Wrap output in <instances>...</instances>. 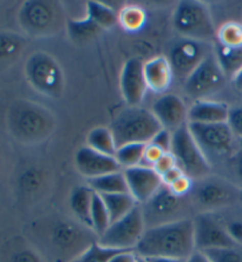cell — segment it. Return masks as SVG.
<instances>
[{"instance_id":"cell-11","label":"cell","mask_w":242,"mask_h":262,"mask_svg":"<svg viewBox=\"0 0 242 262\" xmlns=\"http://www.w3.org/2000/svg\"><path fill=\"white\" fill-rule=\"evenodd\" d=\"M170 152L174 155L178 167L183 174L193 181L201 180L212 174V165L203 155L188 125H183L172 133Z\"/></svg>"},{"instance_id":"cell-22","label":"cell","mask_w":242,"mask_h":262,"mask_svg":"<svg viewBox=\"0 0 242 262\" xmlns=\"http://www.w3.org/2000/svg\"><path fill=\"white\" fill-rule=\"evenodd\" d=\"M95 191L87 187L86 184L84 186H78L72 190L70 195V209L74 214L75 219L79 221L82 225L89 227L91 229V206L92 199H94Z\"/></svg>"},{"instance_id":"cell-13","label":"cell","mask_w":242,"mask_h":262,"mask_svg":"<svg viewBox=\"0 0 242 262\" xmlns=\"http://www.w3.org/2000/svg\"><path fill=\"white\" fill-rule=\"evenodd\" d=\"M226 78L227 77L222 71L213 50V52L209 53L196 70L186 79L184 91L188 96L200 101L221 90Z\"/></svg>"},{"instance_id":"cell-24","label":"cell","mask_w":242,"mask_h":262,"mask_svg":"<svg viewBox=\"0 0 242 262\" xmlns=\"http://www.w3.org/2000/svg\"><path fill=\"white\" fill-rule=\"evenodd\" d=\"M101 196L106 207L107 213H109L111 223L124 217L134 208L138 206L135 199L129 192H124V194H107Z\"/></svg>"},{"instance_id":"cell-20","label":"cell","mask_w":242,"mask_h":262,"mask_svg":"<svg viewBox=\"0 0 242 262\" xmlns=\"http://www.w3.org/2000/svg\"><path fill=\"white\" fill-rule=\"evenodd\" d=\"M230 107L224 102L200 99L188 109V123L216 124L227 123Z\"/></svg>"},{"instance_id":"cell-28","label":"cell","mask_w":242,"mask_h":262,"mask_svg":"<svg viewBox=\"0 0 242 262\" xmlns=\"http://www.w3.org/2000/svg\"><path fill=\"white\" fill-rule=\"evenodd\" d=\"M85 10L86 17L103 31L109 30L118 24V14L104 4L99 2H87Z\"/></svg>"},{"instance_id":"cell-1","label":"cell","mask_w":242,"mask_h":262,"mask_svg":"<svg viewBox=\"0 0 242 262\" xmlns=\"http://www.w3.org/2000/svg\"><path fill=\"white\" fill-rule=\"evenodd\" d=\"M34 249L49 262H71L97 242V235L77 220L50 217L31 226Z\"/></svg>"},{"instance_id":"cell-19","label":"cell","mask_w":242,"mask_h":262,"mask_svg":"<svg viewBox=\"0 0 242 262\" xmlns=\"http://www.w3.org/2000/svg\"><path fill=\"white\" fill-rule=\"evenodd\" d=\"M75 165L79 174L85 177V180L122 170L115 156L104 155L89 148L87 145H84L77 150Z\"/></svg>"},{"instance_id":"cell-26","label":"cell","mask_w":242,"mask_h":262,"mask_svg":"<svg viewBox=\"0 0 242 262\" xmlns=\"http://www.w3.org/2000/svg\"><path fill=\"white\" fill-rule=\"evenodd\" d=\"M214 214L224 225L232 240L242 246V204L236 203Z\"/></svg>"},{"instance_id":"cell-51","label":"cell","mask_w":242,"mask_h":262,"mask_svg":"<svg viewBox=\"0 0 242 262\" xmlns=\"http://www.w3.org/2000/svg\"><path fill=\"white\" fill-rule=\"evenodd\" d=\"M239 203L242 204V190H241V194H240V201H239Z\"/></svg>"},{"instance_id":"cell-42","label":"cell","mask_w":242,"mask_h":262,"mask_svg":"<svg viewBox=\"0 0 242 262\" xmlns=\"http://www.w3.org/2000/svg\"><path fill=\"white\" fill-rule=\"evenodd\" d=\"M193 186L194 181L186 175H182L179 180H176L175 182L170 184L168 188L174 192L175 195L184 198V196H188L190 194L191 189H193Z\"/></svg>"},{"instance_id":"cell-7","label":"cell","mask_w":242,"mask_h":262,"mask_svg":"<svg viewBox=\"0 0 242 262\" xmlns=\"http://www.w3.org/2000/svg\"><path fill=\"white\" fill-rule=\"evenodd\" d=\"M140 206L143 213L145 228L194 219L196 215L189 195L184 198L175 195L164 184L148 202Z\"/></svg>"},{"instance_id":"cell-23","label":"cell","mask_w":242,"mask_h":262,"mask_svg":"<svg viewBox=\"0 0 242 262\" xmlns=\"http://www.w3.org/2000/svg\"><path fill=\"white\" fill-rule=\"evenodd\" d=\"M85 184L87 187H90L96 194L99 195L129 192L128 184H126V180L123 170L95 177V179L85 180Z\"/></svg>"},{"instance_id":"cell-15","label":"cell","mask_w":242,"mask_h":262,"mask_svg":"<svg viewBox=\"0 0 242 262\" xmlns=\"http://www.w3.org/2000/svg\"><path fill=\"white\" fill-rule=\"evenodd\" d=\"M193 222L196 250L206 252L210 249L239 246L232 240L224 225L214 213L196 214Z\"/></svg>"},{"instance_id":"cell-5","label":"cell","mask_w":242,"mask_h":262,"mask_svg":"<svg viewBox=\"0 0 242 262\" xmlns=\"http://www.w3.org/2000/svg\"><path fill=\"white\" fill-rule=\"evenodd\" d=\"M163 128L150 110L141 106H129L121 111L111 123L117 148L125 144H148Z\"/></svg>"},{"instance_id":"cell-9","label":"cell","mask_w":242,"mask_h":262,"mask_svg":"<svg viewBox=\"0 0 242 262\" xmlns=\"http://www.w3.org/2000/svg\"><path fill=\"white\" fill-rule=\"evenodd\" d=\"M172 24L183 38L205 43L216 38V30L214 28L208 7L196 0L180 2L172 15Z\"/></svg>"},{"instance_id":"cell-34","label":"cell","mask_w":242,"mask_h":262,"mask_svg":"<svg viewBox=\"0 0 242 262\" xmlns=\"http://www.w3.org/2000/svg\"><path fill=\"white\" fill-rule=\"evenodd\" d=\"M91 229L94 230V233L98 236L105 232L111 225L110 216L107 213L106 207L101 195L94 194V199H92V206H91Z\"/></svg>"},{"instance_id":"cell-30","label":"cell","mask_w":242,"mask_h":262,"mask_svg":"<svg viewBox=\"0 0 242 262\" xmlns=\"http://www.w3.org/2000/svg\"><path fill=\"white\" fill-rule=\"evenodd\" d=\"M44 184V174L40 169L29 167L19 174L17 179V187L19 192L25 198L36 195Z\"/></svg>"},{"instance_id":"cell-50","label":"cell","mask_w":242,"mask_h":262,"mask_svg":"<svg viewBox=\"0 0 242 262\" xmlns=\"http://www.w3.org/2000/svg\"><path fill=\"white\" fill-rule=\"evenodd\" d=\"M137 262H148V261L145 260L144 257H141V256H138V257H137Z\"/></svg>"},{"instance_id":"cell-38","label":"cell","mask_w":242,"mask_h":262,"mask_svg":"<svg viewBox=\"0 0 242 262\" xmlns=\"http://www.w3.org/2000/svg\"><path fill=\"white\" fill-rule=\"evenodd\" d=\"M226 167L228 171V176L226 179L242 190V140L234 155L226 161Z\"/></svg>"},{"instance_id":"cell-48","label":"cell","mask_w":242,"mask_h":262,"mask_svg":"<svg viewBox=\"0 0 242 262\" xmlns=\"http://www.w3.org/2000/svg\"><path fill=\"white\" fill-rule=\"evenodd\" d=\"M148 262H186L182 259H171V257H149L145 259Z\"/></svg>"},{"instance_id":"cell-12","label":"cell","mask_w":242,"mask_h":262,"mask_svg":"<svg viewBox=\"0 0 242 262\" xmlns=\"http://www.w3.org/2000/svg\"><path fill=\"white\" fill-rule=\"evenodd\" d=\"M145 222L140 204L136 206L124 217L113 222L101 236H98L97 242L102 247L124 252V250H134L140 244L142 236L145 232Z\"/></svg>"},{"instance_id":"cell-46","label":"cell","mask_w":242,"mask_h":262,"mask_svg":"<svg viewBox=\"0 0 242 262\" xmlns=\"http://www.w3.org/2000/svg\"><path fill=\"white\" fill-rule=\"evenodd\" d=\"M182 175H184V174L182 172L181 169H180L179 167H176L174 169H171V170H169L168 172H166V174L162 175L161 177H162V183L164 184V186L169 187L170 184L174 183L176 180H179Z\"/></svg>"},{"instance_id":"cell-32","label":"cell","mask_w":242,"mask_h":262,"mask_svg":"<svg viewBox=\"0 0 242 262\" xmlns=\"http://www.w3.org/2000/svg\"><path fill=\"white\" fill-rule=\"evenodd\" d=\"M118 24L129 32H138L147 24V13L138 5H126L118 13Z\"/></svg>"},{"instance_id":"cell-2","label":"cell","mask_w":242,"mask_h":262,"mask_svg":"<svg viewBox=\"0 0 242 262\" xmlns=\"http://www.w3.org/2000/svg\"><path fill=\"white\" fill-rule=\"evenodd\" d=\"M195 248L193 219L147 228L135 248L137 256L187 260Z\"/></svg>"},{"instance_id":"cell-44","label":"cell","mask_w":242,"mask_h":262,"mask_svg":"<svg viewBox=\"0 0 242 262\" xmlns=\"http://www.w3.org/2000/svg\"><path fill=\"white\" fill-rule=\"evenodd\" d=\"M176 167H178V162H176L174 155H172L171 152H166L156 162V164L153 165V169L157 171V174L162 176Z\"/></svg>"},{"instance_id":"cell-21","label":"cell","mask_w":242,"mask_h":262,"mask_svg":"<svg viewBox=\"0 0 242 262\" xmlns=\"http://www.w3.org/2000/svg\"><path fill=\"white\" fill-rule=\"evenodd\" d=\"M144 77L148 89L155 94H163L170 88L174 73L167 57L156 56L144 63Z\"/></svg>"},{"instance_id":"cell-3","label":"cell","mask_w":242,"mask_h":262,"mask_svg":"<svg viewBox=\"0 0 242 262\" xmlns=\"http://www.w3.org/2000/svg\"><path fill=\"white\" fill-rule=\"evenodd\" d=\"M7 130L15 141L36 144L45 141L55 128V118L46 107L31 101H17L6 116Z\"/></svg>"},{"instance_id":"cell-27","label":"cell","mask_w":242,"mask_h":262,"mask_svg":"<svg viewBox=\"0 0 242 262\" xmlns=\"http://www.w3.org/2000/svg\"><path fill=\"white\" fill-rule=\"evenodd\" d=\"M25 39L11 31H0V65L11 64L21 55Z\"/></svg>"},{"instance_id":"cell-43","label":"cell","mask_w":242,"mask_h":262,"mask_svg":"<svg viewBox=\"0 0 242 262\" xmlns=\"http://www.w3.org/2000/svg\"><path fill=\"white\" fill-rule=\"evenodd\" d=\"M171 138L172 133H170V131L167 129H162L152 137V140L149 142V143L159 146V148L162 149L164 152H170Z\"/></svg>"},{"instance_id":"cell-47","label":"cell","mask_w":242,"mask_h":262,"mask_svg":"<svg viewBox=\"0 0 242 262\" xmlns=\"http://www.w3.org/2000/svg\"><path fill=\"white\" fill-rule=\"evenodd\" d=\"M186 262H212V261L208 259V256H207L203 252L195 250V252L186 260Z\"/></svg>"},{"instance_id":"cell-39","label":"cell","mask_w":242,"mask_h":262,"mask_svg":"<svg viewBox=\"0 0 242 262\" xmlns=\"http://www.w3.org/2000/svg\"><path fill=\"white\" fill-rule=\"evenodd\" d=\"M7 262H45L36 249L18 246L11 250Z\"/></svg>"},{"instance_id":"cell-17","label":"cell","mask_w":242,"mask_h":262,"mask_svg":"<svg viewBox=\"0 0 242 262\" xmlns=\"http://www.w3.org/2000/svg\"><path fill=\"white\" fill-rule=\"evenodd\" d=\"M121 92L129 106H138L149 90L144 77V64L138 58L125 61L121 71Z\"/></svg>"},{"instance_id":"cell-25","label":"cell","mask_w":242,"mask_h":262,"mask_svg":"<svg viewBox=\"0 0 242 262\" xmlns=\"http://www.w3.org/2000/svg\"><path fill=\"white\" fill-rule=\"evenodd\" d=\"M214 53L226 77L233 78L242 69V46L228 48L217 43L214 48Z\"/></svg>"},{"instance_id":"cell-4","label":"cell","mask_w":242,"mask_h":262,"mask_svg":"<svg viewBox=\"0 0 242 262\" xmlns=\"http://www.w3.org/2000/svg\"><path fill=\"white\" fill-rule=\"evenodd\" d=\"M18 24L30 37L45 38L58 34L68 24L65 10L59 2L28 0L18 11Z\"/></svg>"},{"instance_id":"cell-35","label":"cell","mask_w":242,"mask_h":262,"mask_svg":"<svg viewBox=\"0 0 242 262\" xmlns=\"http://www.w3.org/2000/svg\"><path fill=\"white\" fill-rule=\"evenodd\" d=\"M216 39L218 44L228 48L242 46V24L237 21L225 23L216 31Z\"/></svg>"},{"instance_id":"cell-41","label":"cell","mask_w":242,"mask_h":262,"mask_svg":"<svg viewBox=\"0 0 242 262\" xmlns=\"http://www.w3.org/2000/svg\"><path fill=\"white\" fill-rule=\"evenodd\" d=\"M164 154L166 152H164L162 149H160L159 146L153 145L151 143L145 144L143 160H142L141 165H143V167H148V168H153V165L156 164V162L159 161Z\"/></svg>"},{"instance_id":"cell-36","label":"cell","mask_w":242,"mask_h":262,"mask_svg":"<svg viewBox=\"0 0 242 262\" xmlns=\"http://www.w3.org/2000/svg\"><path fill=\"white\" fill-rule=\"evenodd\" d=\"M115 253H117V250L104 248L101 245H98V242H95L85 252L80 254L71 262H107Z\"/></svg>"},{"instance_id":"cell-8","label":"cell","mask_w":242,"mask_h":262,"mask_svg":"<svg viewBox=\"0 0 242 262\" xmlns=\"http://www.w3.org/2000/svg\"><path fill=\"white\" fill-rule=\"evenodd\" d=\"M187 125L210 165H213L216 160L227 161L239 148L240 140L234 136L227 123H216V124L188 123Z\"/></svg>"},{"instance_id":"cell-49","label":"cell","mask_w":242,"mask_h":262,"mask_svg":"<svg viewBox=\"0 0 242 262\" xmlns=\"http://www.w3.org/2000/svg\"><path fill=\"white\" fill-rule=\"evenodd\" d=\"M233 83L237 90H241L242 91V69L241 70L236 73L235 76L233 77Z\"/></svg>"},{"instance_id":"cell-45","label":"cell","mask_w":242,"mask_h":262,"mask_svg":"<svg viewBox=\"0 0 242 262\" xmlns=\"http://www.w3.org/2000/svg\"><path fill=\"white\" fill-rule=\"evenodd\" d=\"M137 257L134 250H124L115 253L107 262H137Z\"/></svg>"},{"instance_id":"cell-14","label":"cell","mask_w":242,"mask_h":262,"mask_svg":"<svg viewBox=\"0 0 242 262\" xmlns=\"http://www.w3.org/2000/svg\"><path fill=\"white\" fill-rule=\"evenodd\" d=\"M208 44L190 38H181L171 46L168 60L171 65L174 78L186 79L196 70L197 67L213 51L208 50Z\"/></svg>"},{"instance_id":"cell-40","label":"cell","mask_w":242,"mask_h":262,"mask_svg":"<svg viewBox=\"0 0 242 262\" xmlns=\"http://www.w3.org/2000/svg\"><path fill=\"white\" fill-rule=\"evenodd\" d=\"M227 124L237 140H242V106L230 107Z\"/></svg>"},{"instance_id":"cell-37","label":"cell","mask_w":242,"mask_h":262,"mask_svg":"<svg viewBox=\"0 0 242 262\" xmlns=\"http://www.w3.org/2000/svg\"><path fill=\"white\" fill-rule=\"evenodd\" d=\"M203 253L212 262H242V246L210 249Z\"/></svg>"},{"instance_id":"cell-6","label":"cell","mask_w":242,"mask_h":262,"mask_svg":"<svg viewBox=\"0 0 242 262\" xmlns=\"http://www.w3.org/2000/svg\"><path fill=\"white\" fill-rule=\"evenodd\" d=\"M241 190L225 176L208 175L194 181L189 199L196 214L216 213L239 203Z\"/></svg>"},{"instance_id":"cell-31","label":"cell","mask_w":242,"mask_h":262,"mask_svg":"<svg viewBox=\"0 0 242 262\" xmlns=\"http://www.w3.org/2000/svg\"><path fill=\"white\" fill-rule=\"evenodd\" d=\"M68 32L70 34L71 39L77 43H85L87 40L94 39L95 37L99 36L103 32L101 28H98L94 21L85 17L83 19H75L69 20L67 24Z\"/></svg>"},{"instance_id":"cell-18","label":"cell","mask_w":242,"mask_h":262,"mask_svg":"<svg viewBox=\"0 0 242 262\" xmlns=\"http://www.w3.org/2000/svg\"><path fill=\"white\" fill-rule=\"evenodd\" d=\"M151 113L161 126L170 133L188 124V107L183 99L175 94L162 95L156 99Z\"/></svg>"},{"instance_id":"cell-16","label":"cell","mask_w":242,"mask_h":262,"mask_svg":"<svg viewBox=\"0 0 242 262\" xmlns=\"http://www.w3.org/2000/svg\"><path fill=\"white\" fill-rule=\"evenodd\" d=\"M123 172L128 184L129 194L135 199L138 204L148 202L163 186L162 177L157 174L153 168L138 165V167L125 169Z\"/></svg>"},{"instance_id":"cell-10","label":"cell","mask_w":242,"mask_h":262,"mask_svg":"<svg viewBox=\"0 0 242 262\" xmlns=\"http://www.w3.org/2000/svg\"><path fill=\"white\" fill-rule=\"evenodd\" d=\"M24 72L28 83L46 97L58 98L64 90V75L51 55L34 52L25 61Z\"/></svg>"},{"instance_id":"cell-33","label":"cell","mask_w":242,"mask_h":262,"mask_svg":"<svg viewBox=\"0 0 242 262\" xmlns=\"http://www.w3.org/2000/svg\"><path fill=\"white\" fill-rule=\"evenodd\" d=\"M145 144H125L117 148L116 154H115V159L117 163L120 164L122 170L125 169L138 167L141 165L142 160H143Z\"/></svg>"},{"instance_id":"cell-29","label":"cell","mask_w":242,"mask_h":262,"mask_svg":"<svg viewBox=\"0 0 242 262\" xmlns=\"http://www.w3.org/2000/svg\"><path fill=\"white\" fill-rule=\"evenodd\" d=\"M86 145L96 151L104 154V155L115 156L117 146L115 143L113 133L110 128H98L92 129L86 137Z\"/></svg>"}]
</instances>
